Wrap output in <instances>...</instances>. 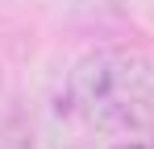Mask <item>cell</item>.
I'll return each instance as SVG.
<instances>
[{
	"label": "cell",
	"instance_id": "obj_1",
	"mask_svg": "<svg viewBox=\"0 0 154 149\" xmlns=\"http://www.w3.org/2000/svg\"><path fill=\"white\" fill-rule=\"evenodd\" d=\"M71 108L104 133L154 124V62L137 50H96L71 71Z\"/></svg>",
	"mask_w": 154,
	"mask_h": 149
},
{
	"label": "cell",
	"instance_id": "obj_2",
	"mask_svg": "<svg viewBox=\"0 0 154 149\" xmlns=\"http://www.w3.org/2000/svg\"><path fill=\"white\" fill-rule=\"evenodd\" d=\"M112 149H154V141H121V145H112Z\"/></svg>",
	"mask_w": 154,
	"mask_h": 149
}]
</instances>
